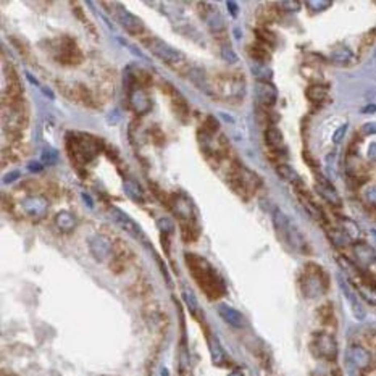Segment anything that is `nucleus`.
Instances as JSON below:
<instances>
[{
  "label": "nucleus",
  "instance_id": "obj_21",
  "mask_svg": "<svg viewBox=\"0 0 376 376\" xmlns=\"http://www.w3.org/2000/svg\"><path fill=\"white\" fill-rule=\"evenodd\" d=\"M125 192H126V195H128L131 200H134L137 203H142L145 200V195H144L142 187L139 186L137 183H134V181H129V179L125 183Z\"/></svg>",
  "mask_w": 376,
  "mask_h": 376
},
{
  "label": "nucleus",
  "instance_id": "obj_4",
  "mask_svg": "<svg viewBox=\"0 0 376 376\" xmlns=\"http://www.w3.org/2000/svg\"><path fill=\"white\" fill-rule=\"evenodd\" d=\"M326 276L320 266H305L304 275L300 276V289L307 299H316L326 291Z\"/></svg>",
  "mask_w": 376,
  "mask_h": 376
},
{
  "label": "nucleus",
  "instance_id": "obj_9",
  "mask_svg": "<svg viewBox=\"0 0 376 376\" xmlns=\"http://www.w3.org/2000/svg\"><path fill=\"white\" fill-rule=\"evenodd\" d=\"M23 211L26 213L29 218H34V220H40L47 215L48 211V202L40 197V195H31V197L24 199L23 203Z\"/></svg>",
  "mask_w": 376,
  "mask_h": 376
},
{
  "label": "nucleus",
  "instance_id": "obj_6",
  "mask_svg": "<svg viewBox=\"0 0 376 376\" xmlns=\"http://www.w3.org/2000/svg\"><path fill=\"white\" fill-rule=\"evenodd\" d=\"M113 7L117 8L115 10V16L117 21L121 24V28H125L131 36H141L142 32L145 31V26L141 18H137L136 15H133L131 12H128L123 5L120 4H113Z\"/></svg>",
  "mask_w": 376,
  "mask_h": 376
},
{
  "label": "nucleus",
  "instance_id": "obj_37",
  "mask_svg": "<svg viewBox=\"0 0 376 376\" xmlns=\"http://www.w3.org/2000/svg\"><path fill=\"white\" fill-rule=\"evenodd\" d=\"M365 197H366V200L371 203V205H376V186L370 187V189L365 192Z\"/></svg>",
  "mask_w": 376,
  "mask_h": 376
},
{
  "label": "nucleus",
  "instance_id": "obj_18",
  "mask_svg": "<svg viewBox=\"0 0 376 376\" xmlns=\"http://www.w3.org/2000/svg\"><path fill=\"white\" fill-rule=\"evenodd\" d=\"M55 225H57L59 230H62L65 233H70V231L75 230L76 218L73 217L70 211H60V213L55 217Z\"/></svg>",
  "mask_w": 376,
  "mask_h": 376
},
{
  "label": "nucleus",
  "instance_id": "obj_3",
  "mask_svg": "<svg viewBox=\"0 0 376 376\" xmlns=\"http://www.w3.org/2000/svg\"><path fill=\"white\" fill-rule=\"evenodd\" d=\"M145 45L149 47V50L157 57L158 60H162L168 67L175 68V70H181L186 67V57L183 52H179L178 48L173 45H170L165 40H162L160 37H149L145 40Z\"/></svg>",
  "mask_w": 376,
  "mask_h": 376
},
{
  "label": "nucleus",
  "instance_id": "obj_27",
  "mask_svg": "<svg viewBox=\"0 0 376 376\" xmlns=\"http://www.w3.org/2000/svg\"><path fill=\"white\" fill-rule=\"evenodd\" d=\"M183 299L186 302L187 308H189V312L192 315H197L199 312V304H197V299H195L194 294L189 291V289H183Z\"/></svg>",
  "mask_w": 376,
  "mask_h": 376
},
{
  "label": "nucleus",
  "instance_id": "obj_41",
  "mask_svg": "<svg viewBox=\"0 0 376 376\" xmlns=\"http://www.w3.org/2000/svg\"><path fill=\"white\" fill-rule=\"evenodd\" d=\"M374 112H376V105H366L362 110V113H366V115H368V113H374Z\"/></svg>",
  "mask_w": 376,
  "mask_h": 376
},
{
  "label": "nucleus",
  "instance_id": "obj_36",
  "mask_svg": "<svg viewBox=\"0 0 376 376\" xmlns=\"http://www.w3.org/2000/svg\"><path fill=\"white\" fill-rule=\"evenodd\" d=\"M283 8H286L288 12H297L300 8V4L299 2H289V0H286V2H281L280 4Z\"/></svg>",
  "mask_w": 376,
  "mask_h": 376
},
{
  "label": "nucleus",
  "instance_id": "obj_43",
  "mask_svg": "<svg viewBox=\"0 0 376 376\" xmlns=\"http://www.w3.org/2000/svg\"><path fill=\"white\" fill-rule=\"evenodd\" d=\"M230 376H244V373H242V370H234L230 373Z\"/></svg>",
  "mask_w": 376,
  "mask_h": 376
},
{
  "label": "nucleus",
  "instance_id": "obj_11",
  "mask_svg": "<svg viewBox=\"0 0 376 376\" xmlns=\"http://www.w3.org/2000/svg\"><path fill=\"white\" fill-rule=\"evenodd\" d=\"M218 313L228 325L233 326V328H244V325H246V318H244V315L239 312V310H236L234 307L228 305V304H220Z\"/></svg>",
  "mask_w": 376,
  "mask_h": 376
},
{
  "label": "nucleus",
  "instance_id": "obj_38",
  "mask_svg": "<svg viewBox=\"0 0 376 376\" xmlns=\"http://www.w3.org/2000/svg\"><path fill=\"white\" fill-rule=\"evenodd\" d=\"M363 133L365 134H376V123H366L363 126Z\"/></svg>",
  "mask_w": 376,
  "mask_h": 376
},
{
  "label": "nucleus",
  "instance_id": "obj_24",
  "mask_svg": "<svg viewBox=\"0 0 376 376\" xmlns=\"http://www.w3.org/2000/svg\"><path fill=\"white\" fill-rule=\"evenodd\" d=\"M276 173L289 183H299V175L289 165H286V163H281V165L276 167Z\"/></svg>",
  "mask_w": 376,
  "mask_h": 376
},
{
  "label": "nucleus",
  "instance_id": "obj_23",
  "mask_svg": "<svg viewBox=\"0 0 376 376\" xmlns=\"http://www.w3.org/2000/svg\"><path fill=\"white\" fill-rule=\"evenodd\" d=\"M354 55L352 52L349 50V48H336L333 53H331V60L333 63H338V65H347L349 62H352Z\"/></svg>",
  "mask_w": 376,
  "mask_h": 376
},
{
  "label": "nucleus",
  "instance_id": "obj_31",
  "mask_svg": "<svg viewBox=\"0 0 376 376\" xmlns=\"http://www.w3.org/2000/svg\"><path fill=\"white\" fill-rule=\"evenodd\" d=\"M57 157H59V153H57L55 149H45L42 152V163L44 165H53L57 162Z\"/></svg>",
  "mask_w": 376,
  "mask_h": 376
},
{
  "label": "nucleus",
  "instance_id": "obj_13",
  "mask_svg": "<svg viewBox=\"0 0 376 376\" xmlns=\"http://www.w3.org/2000/svg\"><path fill=\"white\" fill-rule=\"evenodd\" d=\"M73 142H75V152H76V157H83L84 162H89L91 158H94L97 155V147H95V141L91 137H86L84 139H73Z\"/></svg>",
  "mask_w": 376,
  "mask_h": 376
},
{
  "label": "nucleus",
  "instance_id": "obj_22",
  "mask_svg": "<svg viewBox=\"0 0 376 376\" xmlns=\"http://www.w3.org/2000/svg\"><path fill=\"white\" fill-rule=\"evenodd\" d=\"M252 73H253V76H257L258 78V83H268L270 79H272V70H270L268 67H265L263 63H255L253 65L252 63Z\"/></svg>",
  "mask_w": 376,
  "mask_h": 376
},
{
  "label": "nucleus",
  "instance_id": "obj_25",
  "mask_svg": "<svg viewBox=\"0 0 376 376\" xmlns=\"http://www.w3.org/2000/svg\"><path fill=\"white\" fill-rule=\"evenodd\" d=\"M339 223H341V230L347 234V238L350 241L358 238V226L354 222H350V220H346V218H341Z\"/></svg>",
  "mask_w": 376,
  "mask_h": 376
},
{
  "label": "nucleus",
  "instance_id": "obj_19",
  "mask_svg": "<svg viewBox=\"0 0 376 376\" xmlns=\"http://www.w3.org/2000/svg\"><path fill=\"white\" fill-rule=\"evenodd\" d=\"M131 105H133L136 112H139V113H144L150 109V102L141 89H136V91L131 92Z\"/></svg>",
  "mask_w": 376,
  "mask_h": 376
},
{
  "label": "nucleus",
  "instance_id": "obj_10",
  "mask_svg": "<svg viewBox=\"0 0 376 376\" xmlns=\"http://www.w3.org/2000/svg\"><path fill=\"white\" fill-rule=\"evenodd\" d=\"M89 250L95 257V260L99 261H105L107 258H110L112 255V244L109 242V239H105L103 236L95 234L92 238H89Z\"/></svg>",
  "mask_w": 376,
  "mask_h": 376
},
{
  "label": "nucleus",
  "instance_id": "obj_8",
  "mask_svg": "<svg viewBox=\"0 0 376 376\" xmlns=\"http://www.w3.org/2000/svg\"><path fill=\"white\" fill-rule=\"evenodd\" d=\"M347 357H349V360L362 371H368L373 366V355L370 350L365 349L363 346L352 344L347 350Z\"/></svg>",
  "mask_w": 376,
  "mask_h": 376
},
{
  "label": "nucleus",
  "instance_id": "obj_15",
  "mask_svg": "<svg viewBox=\"0 0 376 376\" xmlns=\"http://www.w3.org/2000/svg\"><path fill=\"white\" fill-rule=\"evenodd\" d=\"M255 97H257L258 103H261L263 107H273L275 102H276L278 92L272 84L258 83L255 87Z\"/></svg>",
  "mask_w": 376,
  "mask_h": 376
},
{
  "label": "nucleus",
  "instance_id": "obj_17",
  "mask_svg": "<svg viewBox=\"0 0 376 376\" xmlns=\"http://www.w3.org/2000/svg\"><path fill=\"white\" fill-rule=\"evenodd\" d=\"M354 253H355L357 260L360 261V263H362L363 266L371 265L373 261L376 260V253H374V250L368 246V244H365V242H357V244H354Z\"/></svg>",
  "mask_w": 376,
  "mask_h": 376
},
{
  "label": "nucleus",
  "instance_id": "obj_35",
  "mask_svg": "<svg viewBox=\"0 0 376 376\" xmlns=\"http://www.w3.org/2000/svg\"><path fill=\"white\" fill-rule=\"evenodd\" d=\"M222 55H223V59H225V60L231 62V63L238 62V57H236V53L233 52V48H231V47H223V48H222Z\"/></svg>",
  "mask_w": 376,
  "mask_h": 376
},
{
  "label": "nucleus",
  "instance_id": "obj_30",
  "mask_svg": "<svg viewBox=\"0 0 376 376\" xmlns=\"http://www.w3.org/2000/svg\"><path fill=\"white\" fill-rule=\"evenodd\" d=\"M305 5L313 12H323L331 7V2L330 0H308V2H305Z\"/></svg>",
  "mask_w": 376,
  "mask_h": 376
},
{
  "label": "nucleus",
  "instance_id": "obj_40",
  "mask_svg": "<svg viewBox=\"0 0 376 376\" xmlns=\"http://www.w3.org/2000/svg\"><path fill=\"white\" fill-rule=\"evenodd\" d=\"M368 157H370V160L376 162V142L370 145V149H368Z\"/></svg>",
  "mask_w": 376,
  "mask_h": 376
},
{
  "label": "nucleus",
  "instance_id": "obj_12",
  "mask_svg": "<svg viewBox=\"0 0 376 376\" xmlns=\"http://www.w3.org/2000/svg\"><path fill=\"white\" fill-rule=\"evenodd\" d=\"M339 286H341V289H342V292H344V296H346V299H347V302H349V305H350V310H352V313H354V316L357 318V320H363L365 318V310H363V307H362V304L358 302V297H357V294L354 292V289L350 288V286L342 280H339Z\"/></svg>",
  "mask_w": 376,
  "mask_h": 376
},
{
  "label": "nucleus",
  "instance_id": "obj_34",
  "mask_svg": "<svg viewBox=\"0 0 376 376\" xmlns=\"http://www.w3.org/2000/svg\"><path fill=\"white\" fill-rule=\"evenodd\" d=\"M346 131H347V125L339 126L336 131H334V134H333V142H334V144H339V142L342 141V137H344Z\"/></svg>",
  "mask_w": 376,
  "mask_h": 376
},
{
  "label": "nucleus",
  "instance_id": "obj_32",
  "mask_svg": "<svg viewBox=\"0 0 376 376\" xmlns=\"http://www.w3.org/2000/svg\"><path fill=\"white\" fill-rule=\"evenodd\" d=\"M158 228H160L162 231L173 233V230H175V225H173V222H171L170 218H160V220H158Z\"/></svg>",
  "mask_w": 376,
  "mask_h": 376
},
{
  "label": "nucleus",
  "instance_id": "obj_14",
  "mask_svg": "<svg viewBox=\"0 0 376 376\" xmlns=\"http://www.w3.org/2000/svg\"><path fill=\"white\" fill-rule=\"evenodd\" d=\"M202 7L205 8V10L202 12V18L207 23V26L213 32L225 29V23H223L222 15L218 13V8H215L211 4H202Z\"/></svg>",
  "mask_w": 376,
  "mask_h": 376
},
{
  "label": "nucleus",
  "instance_id": "obj_5",
  "mask_svg": "<svg viewBox=\"0 0 376 376\" xmlns=\"http://www.w3.org/2000/svg\"><path fill=\"white\" fill-rule=\"evenodd\" d=\"M312 350L316 357L325 358V360H336L338 357V342L330 333L316 331L312 336Z\"/></svg>",
  "mask_w": 376,
  "mask_h": 376
},
{
  "label": "nucleus",
  "instance_id": "obj_33",
  "mask_svg": "<svg viewBox=\"0 0 376 376\" xmlns=\"http://www.w3.org/2000/svg\"><path fill=\"white\" fill-rule=\"evenodd\" d=\"M320 315L323 318V321L326 325H331V320H333V310H331V305H325L320 308Z\"/></svg>",
  "mask_w": 376,
  "mask_h": 376
},
{
  "label": "nucleus",
  "instance_id": "obj_42",
  "mask_svg": "<svg viewBox=\"0 0 376 376\" xmlns=\"http://www.w3.org/2000/svg\"><path fill=\"white\" fill-rule=\"evenodd\" d=\"M15 176H18V173H12V175H7V178L4 179V183H8V181H13Z\"/></svg>",
  "mask_w": 376,
  "mask_h": 376
},
{
  "label": "nucleus",
  "instance_id": "obj_7",
  "mask_svg": "<svg viewBox=\"0 0 376 376\" xmlns=\"http://www.w3.org/2000/svg\"><path fill=\"white\" fill-rule=\"evenodd\" d=\"M110 215H112V220H113V222H115L118 226L123 228V230H125L128 234L133 236V238H136V239H142V238H144L142 228L139 226L128 213H125L123 210H120V208H110Z\"/></svg>",
  "mask_w": 376,
  "mask_h": 376
},
{
  "label": "nucleus",
  "instance_id": "obj_44",
  "mask_svg": "<svg viewBox=\"0 0 376 376\" xmlns=\"http://www.w3.org/2000/svg\"><path fill=\"white\" fill-rule=\"evenodd\" d=\"M374 59H376V50H374Z\"/></svg>",
  "mask_w": 376,
  "mask_h": 376
},
{
  "label": "nucleus",
  "instance_id": "obj_29",
  "mask_svg": "<svg viewBox=\"0 0 376 376\" xmlns=\"http://www.w3.org/2000/svg\"><path fill=\"white\" fill-rule=\"evenodd\" d=\"M307 95H308V99L310 100H313V102H318V100H323L325 99V95H326V89L323 87V86H312L307 91Z\"/></svg>",
  "mask_w": 376,
  "mask_h": 376
},
{
  "label": "nucleus",
  "instance_id": "obj_2",
  "mask_svg": "<svg viewBox=\"0 0 376 376\" xmlns=\"http://www.w3.org/2000/svg\"><path fill=\"white\" fill-rule=\"evenodd\" d=\"M273 223H275L278 234H280V238L286 244H289L294 250H297V252L308 250V244H307V239L304 238V234L299 231V228L294 225L289 220V217L280 208H276L273 211Z\"/></svg>",
  "mask_w": 376,
  "mask_h": 376
},
{
  "label": "nucleus",
  "instance_id": "obj_20",
  "mask_svg": "<svg viewBox=\"0 0 376 376\" xmlns=\"http://www.w3.org/2000/svg\"><path fill=\"white\" fill-rule=\"evenodd\" d=\"M265 139H266V144L272 147L273 150H280L283 147V134L281 131L275 128V126H270L266 131H265Z\"/></svg>",
  "mask_w": 376,
  "mask_h": 376
},
{
  "label": "nucleus",
  "instance_id": "obj_26",
  "mask_svg": "<svg viewBox=\"0 0 376 376\" xmlns=\"http://www.w3.org/2000/svg\"><path fill=\"white\" fill-rule=\"evenodd\" d=\"M328 236L330 239L333 241V244H336V246H346V244L350 242V239L347 238V234L338 228V230H328Z\"/></svg>",
  "mask_w": 376,
  "mask_h": 376
},
{
  "label": "nucleus",
  "instance_id": "obj_16",
  "mask_svg": "<svg viewBox=\"0 0 376 376\" xmlns=\"http://www.w3.org/2000/svg\"><path fill=\"white\" fill-rule=\"evenodd\" d=\"M316 191H318V194H320L326 202L331 203V205H341L339 194L330 184V181H326V179H323V178H318L316 179Z\"/></svg>",
  "mask_w": 376,
  "mask_h": 376
},
{
  "label": "nucleus",
  "instance_id": "obj_45",
  "mask_svg": "<svg viewBox=\"0 0 376 376\" xmlns=\"http://www.w3.org/2000/svg\"><path fill=\"white\" fill-rule=\"evenodd\" d=\"M373 234H374V236H376V231H373Z\"/></svg>",
  "mask_w": 376,
  "mask_h": 376
},
{
  "label": "nucleus",
  "instance_id": "obj_28",
  "mask_svg": "<svg viewBox=\"0 0 376 376\" xmlns=\"http://www.w3.org/2000/svg\"><path fill=\"white\" fill-rule=\"evenodd\" d=\"M300 197V202H302V205L305 207V210L308 211L310 215H312L313 218H316V220H323V213L320 211V208H318L315 203L310 200V199H307V197H304V195H299Z\"/></svg>",
  "mask_w": 376,
  "mask_h": 376
},
{
  "label": "nucleus",
  "instance_id": "obj_39",
  "mask_svg": "<svg viewBox=\"0 0 376 376\" xmlns=\"http://www.w3.org/2000/svg\"><path fill=\"white\" fill-rule=\"evenodd\" d=\"M226 7L231 10V15H233V16H238V4L233 2V0H231V2H226Z\"/></svg>",
  "mask_w": 376,
  "mask_h": 376
},
{
  "label": "nucleus",
  "instance_id": "obj_1",
  "mask_svg": "<svg viewBox=\"0 0 376 376\" xmlns=\"http://www.w3.org/2000/svg\"><path fill=\"white\" fill-rule=\"evenodd\" d=\"M186 265L189 268L194 280L197 281L199 288L207 294L210 300L220 299L225 294V284L218 276L217 270L211 266L205 258L195 253H186Z\"/></svg>",
  "mask_w": 376,
  "mask_h": 376
}]
</instances>
